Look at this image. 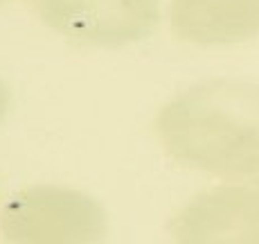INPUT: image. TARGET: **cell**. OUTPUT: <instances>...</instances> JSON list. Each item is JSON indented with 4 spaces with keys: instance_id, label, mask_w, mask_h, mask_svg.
<instances>
[{
    "instance_id": "6da1fadb",
    "label": "cell",
    "mask_w": 259,
    "mask_h": 244,
    "mask_svg": "<svg viewBox=\"0 0 259 244\" xmlns=\"http://www.w3.org/2000/svg\"><path fill=\"white\" fill-rule=\"evenodd\" d=\"M162 143L210 167L259 165V84L210 79L178 93L158 118Z\"/></svg>"
},
{
    "instance_id": "7a4b0ae2",
    "label": "cell",
    "mask_w": 259,
    "mask_h": 244,
    "mask_svg": "<svg viewBox=\"0 0 259 244\" xmlns=\"http://www.w3.org/2000/svg\"><path fill=\"white\" fill-rule=\"evenodd\" d=\"M48 27L72 43L117 48L136 43L160 21V0H29Z\"/></svg>"
},
{
    "instance_id": "3957f363",
    "label": "cell",
    "mask_w": 259,
    "mask_h": 244,
    "mask_svg": "<svg viewBox=\"0 0 259 244\" xmlns=\"http://www.w3.org/2000/svg\"><path fill=\"white\" fill-rule=\"evenodd\" d=\"M169 23L201 46L246 41L259 34V0H169Z\"/></svg>"
},
{
    "instance_id": "277c9868",
    "label": "cell",
    "mask_w": 259,
    "mask_h": 244,
    "mask_svg": "<svg viewBox=\"0 0 259 244\" xmlns=\"http://www.w3.org/2000/svg\"><path fill=\"white\" fill-rule=\"evenodd\" d=\"M59 192H52V199L43 201L41 197L21 199L7 206L5 222L18 228L14 237L18 244H86L95 235V224L91 206L74 203V197L68 201L59 199Z\"/></svg>"
},
{
    "instance_id": "5b68a950",
    "label": "cell",
    "mask_w": 259,
    "mask_h": 244,
    "mask_svg": "<svg viewBox=\"0 0 259 244\" xmlns=\"http://www.w3.org/2000/svg\"><path fill=\"white\" fill-rule=\"evenodd\" d=\"M7 88L0 84V118H3V113H5V107H7Z\"/></svg>"
}]
</instances>
